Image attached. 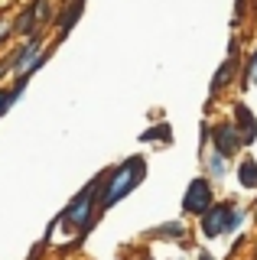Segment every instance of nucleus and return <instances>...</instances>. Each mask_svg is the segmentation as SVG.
Here are the masks:
<instances>
[{"label": "nucleus", "mask_w": 257, "mask_h": 260, "mask_svg": "<svg viewBox=\"0 0 257 260\" xmlns=\"http://www.w3.org/2000/svg\"><path fill=\"white\" fill-rule=\"evenodd\" d=\"M10 75H13V59H10V49H7V52H0V81Z\"/></svg>", "instance_id": "obj_18"}, {"label": "nucleus", "mask_w": 257, "mask_h": 260, "mask_svg": "<svg viewBox=\"0 0 257 260\" xmlns=\"http://www.w3.org/2000/svg\"><path fill=\"white\" fill-rule=\"evenodd\" d=\"M13 104H17V101L10 98V88H7V85H0V117H4V114L10 111Z\"/></svg>", "instance_id": "obj_19"}, {"label": "nucleus", "mask_w": 257, "mask_h": 260, "mask_svg": "<svg viewBox=\"0 0 257 260\" xmlns=\"http://www.w3.org/2000/svg\"><path fill=\"white\" fill-rule=\"evenodd\" d=\"M196 156H199V166H202V176H208L212 182H221V179H228L231 159H228V156H221V153L215 150L212 143H208L202 153H196Z\"/></svg>", "instance_id": "obj_9"}, {"label": "nucleus", "mask_w": 257, "mask_h": 260, "mask_svg": "<svg viewBox=\"0 0 257 260\" xmlns=\"http://www.w3.org/2000/svg\"><path fill=\"white\" fill-rule=\"evenodd\" d=\"M247 211H251V221L257 224V192H254V202H251V205H247Z\"/></svg>", "instance_id": "obj_21"}, {"label": "nucleus", "mask_w": 257, "mask_h": 260, "mask_svg": "<svg viewBox=\"0 0 257 260\" xmlns=\"http://www.w3.org/2000/svg\"><path fill=\"white\" fill-rule=\"evenodd\" d=\"M173 260H182V257H173Z\"/></svg>", "instance_id": "obj_23"}, {"label": "nucleus", "mask_w": 257, "mask_h": 260, "mask_svg": "<svg viewBox=\"0 0 257 260\" xmlns=\"http://www.w3.org/2000/svg\"><path fill=\"white\" fill-rule=\"evenodd\" d=\"M26 4H29V10H33L36 29L52 36V23H55V13H59V4H55V0H26Z\"/></svg>", "instance_id": "obj_12"}, {"label": "nucleus", "mask_w": 257, "mask_h": 260, "mask_svg": "<svg viewBox=\"0 0 257 260\" xmlns=\"http://www.w3.org/2000/svg\"><path fill=\"white\" fill-rule=\"evenodd\" d=\"M218 202V192H215V182L208 176H192L189 182H186V192H182V199H179V208H182V215L186 218H202L208 208Z\"/></svg>", "instance_id": "obj_4"}, {"label": "nucleus", "mask_w": 257, "mask_h": 260, "mask_svg": "<svg viewBox=\"0 0 257 260\" xmlns=\"http://www.w3.org/2000/svg\"><path fill=\"white\" fill-rule=\"evenodd\" d=\"M235 182L241 185L244 192H257V156H251V153H241L238 156V166H235Z\"/></svg>", "instance_id": "obj_11"}, {"label": "nucleus", "mask_w": 257, "mask_h": 260, "mask_svg": "<svg viewBox=\"0 0 257 260\" xmlns=\"http://www.w3.org/2000/svg\"><path fill=\"white\" fill-rule=\"evenodd\" d=\"M196 260H215V254H212V250H205V247H199L196 250Z\"/></svg>", "instance_id": "obj_20"}, {"label": "nucleus", "mask_w": 257, "mask_h": 260, "mask_svg": "<svg viewBox=\"0 0 257 260\" xmlns=\"http://www.w3.org/2000/svg\"><path fill=\"white\" fill-rule=\"evenodd\" d=\"M247 260H257V234L251 238V254H247Z\"/></svg>", "instance_id": "obj_22"}, {"label": "nucleus", "mask_w": 257, "mask_h": 260, "mask_svg": "<svg viewBox=\"0 0 257 260\" xmlns=\"http://www.w3.org/2000/svg\"><path fill=\"white\" fill-rule=\"evenodd\" d=\"M254 7H257V0H254Z\"/></svg>", "instance_id": "obj_24"}, {"label": "nucleus", "mask_w": 257, "mask_h": 260, "mask_svg": "<svg viewBox=\"0 0 257 260\" xmlns=\"http://www.w3.org/2000/svg\"><path fill=\"white\" fill-rule=\"evenodd\" d=\"M241 69H244V43H241V32H231L228 49H224L218 69H215L212 81H208V101H205L208 111L218 104V98H228V91H238Z\"/></svg>", "instance_id": "obj_3"}, {"label": "nucleus", "mask_w": 257, "mask_h": 260, "mask_svg": "<svg viewBox=\"0 0 257 260\" xmlns=\"http://www.w3.org/2000/svg\"><path fill=\"white\" fill-rule=\"evenodd\" d=\"M13 39H17V32H13V16L0 13V49H7Z\"/></svg>", "instance_id": "obj_17"}, {"label": "nucleus", "mask_w": 257, "mask_h": 260, "mask_svg": "<svg viewBox=\"0 0 257 260\" xmlns=\"http://www.w3.org/2000/svg\"><path fill=\"white\" fill-rule=\"evenodd\" d=\"M13 32H17V39H29V36H36V20H33V10H29V4H23L17 16H13Z\"/></svg>", "instance_id": "obj_15"}, {"label": "nucleus", "mask_w": 257, "mask_h": 260, "mask_svg": "<svg viewBox=\"0 0 257 260\" xmlns=\"http://www.w3.org/2000/svg\"><path fill=\"white\" fill-rule=\"evenodd\" d=\"M238 205V199H218L212 208L205 211L202 218H196V228H199V238H205V241H218L224 238V228H228V218H231V211H235Z\"/></svg>", "instance_id": "obj_5"}, {"label": "nucleus", "mask_w": 257, "mask_h": 260, "mask_svg": "<svg viewBox=\"0 0 257 260\" xmlns=\"http://www.w3.org/2000/svg\"><path fill=\"white\" fill-rule=\"evenodd\" d=\"M85 4L88 0H62L59 4V13H55V23H52V46H62L72 36V29L85 16Z\"/></svg>", "instance_id": "obj_7"}, {"label": "nucleus", "mask_w": 257, "mask_h": 260, "mask_svg": "<svg viewBox=\"0 0 257 260\" xmlns=\"http://www.w3.org/2000/svg\"><path fill=\"white\" fill-rule=\"evenodd\" d=\"M98 221H101V173L88 179L82 189L66 202V208L55 215V224L62 231L59 244L62 247H78L94 231Z\"/></svg>", "instance_id": "obj_1"}, {"label": "nucleus", "mask_w": 257, "mask_h": 260, "mask_svg": "<svg viewBox=\"0 0 257 260\" xmlns=\"http://www.w3.org/2000/svg\"><path fill=\"white\" fill-rule=\"evenodd\" d=\"M212 146L221 153V156H228V159H238L241 153H244V143H241L235 124L228 120V114L218 117V120H212Z\"/></svg>", "instance_id": "obj_8"}, {"label": "nucleus", "mask_w": 257, "mask_h": 260, "mask_svg": "<svg viewBox=\"0 0 257 260\" xmlns=\"http://www.w3.org/2000/svg\"><path fill=\"white\" fill-rule=\"evenodd\" d=\"M251 13H257L254 0H235V20H231V29H235V32H241V23H244Z\"/></svg>", "instance_id": "obj_16"}, {"label": "nucleus", "mask_w": 257, "mask_h": 260, "mask_svg": "<svg viewBox=\"0 0 257 260\" xmlns=\"http://www.w3.org/2000/svg\"><path fill=\"white\" fill-rule=\"evenodd\" d=\"M140 143H150V146H170V143H173V127L166 124V120H159V124H150V127L140 134Z\"/></svg>", "instance_id": "obj_14"}, {"label": "nucleus", "mask_w": 257, "mask_h": 260, "mask_svg": "<svg viewBox=\"0 0 257 260\" xmlns=\"http://www.w3.org/2000/svg\"><path fill=\"white\" fill-rule=\"evenodd\" d=\"M150 173V162L143 153H131L114 166L101 169V215L111 208H117L127 195H134L143 185V179Z\"/></svg>", "instance_id": "obj_2"}, {"label": "nucleus", "mask_w": 257, "mask_h": 260, "mask_svg": "<svg viewBox=\"0 0 257 260\" xmlns=\"http://www.w3.org/2000/svg\"><path fill=\"white\" fill-rule=\"evenodd\" d=\"M228 120L235 124L241 143H244V150H251V146L257 143V114L247 108L244 98H231V101H228Z\"/></svg>", "instance_id": "obj_6"}, {"label": "nucleus", "mask_w": 257, "mask_h": 260, "mask_svg": "<svg viewBox=\"0 0 257 260\" xmlns=\"http://www.w3.org/2000/svg\"><path fill=\"white\" fill-rule=\"evenodd\" d=\"M257 88V39L251 46V52H244V69H241V81H238V91H251Z\"/></svg>", "instance_id": "obj_13"}, {"label": "nucleus", "mask_w": 257, "mask_h": 260, "mask_svg": "<svg viewBox=\"0 0 257 260\" xmlns=\"http://www.w3.org/2000/svg\"><path fill=\"white\" fill-rule=\"evenodd\" d=\"M143 234H147L150 241H182V244H189V228H186L182 218H166V221L147 228Z\"/></svg>", "instance_id": "obj_10"}]
</instances>
